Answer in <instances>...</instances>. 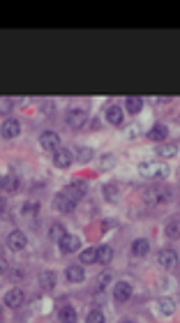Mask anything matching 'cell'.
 Returning a JSON list of instances; mask_svg holds the SVG:
<instances>
[{
  "label": "cell",
  "instance_id": "6da1fadb",
  "mask_svg": "<svg viewBox=\"0 0 180 323\" xmlns=\"http://www.w3.org/2000/svg\"><path fill=\"white\" fill-rule=\"evenodd\" d=\"M139 173L143 178H169L171 169L166 162H143V164H139Z\"/></svg>",
  "mask_w": 180,
  "mask_h": 323
},
{
  "label": "cell",
  "instance_id": "7a4b0ae2",
  "mask_svg": "<svg viewBox=\"0 0 180 323\" xmlns=\"http://www.w3.org/2000/svg\"><path fill=\"white\" fill-rule=\"evenodd\" d=\"M65 122H67L72 129H81L86 127V122H88V113L83 111V109H69L65 113Z\"/></svg>",
  "mask_w": 180,
  "mask_h": 323
},
{
  "label": "cell",
  "instance_id": "3957f363",
  "mask_svg": "<svg viewBox=\"0 0 180 323\" xmlns=\"http://www.w3.org/2000/svg\"><path fill=\"white\" fill-rule=\"evenodd\" d=\"M62 192H65V194H67L72 201L79 203V201H83V199H86V194H88V185H86V182H81V180H74V182H69V185L62 189Z\"/></svg>",
  "mask_w": 180,
  "mask_h": 323
},
{
  "label": "cell",
  "instance_id": "277c9868",
  "mask_svg": "<svg viewBox=\"0 0 180 323\" xmlns=\"http://www.w3.org/2000/svg\"><path fill=\"white\" fill-rule=\"evenodd\" d=\"M39 146H42L44 150L56 152L60 148V136H58V132H53V129H46V132H42V134H39Z\"/></svg>",
  "mask_w": 180,
  "mask_h": 323
},
{
  "label": "cell",
  "instance_id": "5b68a950",
  "mask_svg": "<svg viewBox=\"0 0 180 323\" xmlns=\"http://www.w3.org/2000/svg\"><path fill=\"white\" fill-rule=\"evenodd\" d=\"M53 208L58 212H74L76 210V201H72L65 192H58L53 196Z\"/></svg>",
  "mask_w": 180,
  "mask_h": 323
},
{
  "label": "cell",
  "instance_id": "8992f818",
  "mask_svg": "<svg viewBox=\"0 0 180 323\" xmlns=\"http://www.w3.org/2000/svg\"><path fill=\"white\" fill-rule=\"evenodd\" d=\"M132 298V284L125 282V279H120L113 284V300L116 302H127Z\"/></svg>",
  "mask_w": 180,
  "mask_h": 323
},
{
  "label": "cell",
  "instance_id": "52a82bcc",
  "mask_svg": "<svg viewBox=\"0 0 180 323\" xmlns=\"http://www.w3.org/2000/svg\"><path fill=\"white\" fill-rule=\"evenodd\" d=\"M58 247L62 254H74V252H79L81 249V238L79 235H72V233H67L62 240L58 242Z\"/></svg>",
  "mask_w": 180,
  "mask_h": 323
},
{
  "label": "cell",
  "instance_id": "ba28073f",
  "mask_svg": "<svg viewBox=\"0 0 180 323\" xmlns=\"http://www.w3.org/2000/svg\"><path fill=\"white\" fill-rule=\"evenodd\" d=\"M157 261H159V265H162L164 270H173V268L178 265V254H176L173 249H159Z\"/></svg>",
  "mask_w": 180,
  "mask_h": 323
},
{
  "label": "cell",
  "instance_id": "9c48e42d",
  "mask_svg": "<svg viewBox=\"0 0 180 323\" xmlns=\"http://www.w3.org/2000/svg\"><path fill=\"white\" fill-rule=\"evenodd\" d=\"M72 159H74V155L67 148H58V150L53 152V166H58V169H67L72 164Z\"/></svg>",
  "mask_w": 180,
  "mask_h": 323
},
{
  "label": "cell",
  "instance_id": "30bf717a",
  "mask_svg": "<svg viewBox=\"0 0 180 323\" xmlns=\"http://www.w3.org/2000/svg\"><path fill=\"white\" fill-rule=\"evenodd\" d=\"M23 300H26V295H23V291L21 289H9L7 293H5V305L7 307H12V309H16V307H21L23 305Z\"/></svg>",
  "mask_w": 180,
  "mask_h": 323
},
{
  "label": "cell",
  "instance_id": "8fae6325",
  "mask_svg": "<svg viewBox=\"0 0 180 323\" xmlns=\"http://www.w3.org/2000/svg\"><path fill=\"white\" fill-rule=\"evenodd\" d=\"M7 245L9 249H14V252H21V249H26V245H28V238H26V233L23 231H12L7 238Z\"/></svg>",
  "mask_w": 180,
  "mask_h": 323
},
{
  "label": "cell",
  "instance_id": "7c38bea8",
  "mask_svg": "<svg viewBox=\"0 0 180 323\" xmlns=\"http://www.w3.org/2000/svg\"><path fill=\"white\" fill-rule=\"evenodd\" d=\"M19 134H21V122L19 120L9 118V120L2 122V139H16Z\"/></svg>",
  "mask_w": 180,
  "mask_h": 323
},
{
  "label": "cell",
  "instance_id": "4fadbf2b",
  "mask_svg": "<svg viewBox=\"0 0 180 323\" xmlns=\"http://www.w3.org/2000/svg\"><path fill=\"white\" fill-rule=\"evenodd\" d=\"M65 277H67L69 282L79 284V282H83V279H86V270H83L81 265L72 263V265H67V268H65Z\"/></svg>",
  "mask_w": 180,
  "mask_h": 323
},
{
  "label": "cell",
  "instance_id": "5bb4252c",
  "mask_svg": "<svg viewBox=\"0 0 180 323\" xmlns=\"http://www.w3.org/2000/svg\"><path fill=\"white\" fill-rule=\"evenodd\" d=\"M176 312V300L173 298H159L157 300V314L159 316H173Z\"/></svg>",
  "mask_w": 180,
  "mask_h": 323
},
{
  "label": "cell",
  "instance_id": "9a60e30c",
  "mask_svg": "<svg viewBox=\"0 0 180 323\" xmlns=\"http://www.w3.org/2000/svg\"><path fill=\"white\" fill-rule=\"evenodd\" d=\"M148 252H150V242L146 240V238H136L134 242H132V254L134 256H148Z\"/></svg>",
  "mask_w": 180,
  "mask_h": 323
},
{
  "label": "cell",
  "instance_id": "2e32d148",
  "mask_svg": "<svg viewBox=\"0 0 180 323\" xmlns=\"http://www.w3.org/2000/svg\"><path fill=\"white\" fill-rule=\"evenodd\" d=\"M106 120L111 122V125H116V127H118V125H122V109H120V106H106Z\"/></svg>",
  "mask_w": 180,
  "mask_h": 323
},
{
  "label": "cell",
  "instance_id": "e0dca14e",
  "mask_svg": "<svg viewBox=\"0 0 180 323\" xmlns=\"http://www.w3.org/2000/svg\"><path fill=\"white\" fill-rule=\"evenodd\" d=\"M155 155H157V157H176V155H178V146H173V143H159L157 148H155Z\"/></svg>",
  "mask_w": 180,
  "mask_h": 323
},
{
  "label": "cell",
  "instance_id": "ac0fdd59",
  "mask_svg": "<svg viewBox=\"0 0 180 323\" xmlns=\"http://www.w3.org/2000/svg\"><path fill=\"white\" fill-rule=\"evenodd\" d=\"M102 194H104V199L106 201H111V203H116L120 199V187L116 185V182H106L104 187H102Z\"/></svg>",
  "mask_w": 180,
  "mask_h": 323
},
{
  "label": "cell",
  "instance_id": "d6986e66",
  "mask_svg": "<svg viewBox=\"0 0 180 323\" xmlns=\"http://www.w3.org/2000/svg\"><path fill=\"white\" fill-rule=\"evenodd\" d=\"M39 286H42L44 291H51L53 286H56V272L53 270L39 272Z\"/></svg>",
  "mask_w": 180,
  "mask_h": 323
},
{
  "label": "cell",
  "instance_id": "ffe728a7",
  "mask_svg": "<svg viewBox=\"0 0 180 323\" xmlns=\"http://www.w3.org/2000/svg\"><path fill=\"white\" fill-rule=\"evenodd\" d=\"M58 319H60V323H76V309L72 307V305H65V307H60Z\"/></svg>",
  "mask_w": 180,
  "mask_h": 323
},
{
  "label": "cell",
  "instance_id": "44dd1931",
  "mask_svg": "<svg viewBox=\"0 0 180 323\" xmlns=\"http://www.w3.org/2000/svg\"><path fill=\"white\" fill-rule=\"evenodd\" d=\"M125 106H127V113H132V116H136V113L143 109V99L139 97V95H132V97L125 99Z\"/></svg>",
  "mask_w": 180,
  "mask_h": 323
},
{
  "label": "cell",
  "instance_id": "7402d4cb",
  "mask_svg": "<svg viewBox=\"0 0 180 323\" xmlns=\"http://www.w3.org/2000/svg\"><path fill=\"white\" fill-rule=\"evenodd\" d=\"M166 134H169V129H166L164 125H155L152 129H148L146 139H152V141H162V139H166Z\"/></svg>",
  "mask_w": 180,
  "mask_h": 323
},
{
  "label": "cell",
  "instance_id": "603a6c76",
  "mask_svg": "<svg viewBox=\"0 0 180 323\" xmlns=\"http://www.w3.org/2000/svg\"><path fill=\"white\" fill-rule=\"evenodd\" d=\"M97 259L102 265H109V263L113 261V249L109 247V245H102V247H97Z\"/></svg>",
  "mask_w": 180,
  "mask_h": 323
},
{
  "label": "cell",
  "instance_id": "cb8c5ba5",
  "mask_svg": "<svg viewBox=\"0 0 180 323\" xmlns=\"http://www.w3.org/2000/svg\"><path fill=\"white\" fill-rule=\"evenodd\" d=\"M95 261H99L97 259V247H88L81 252V263H86V265H92Z\"/></svg>",
  "mask_w": 180,
  "mask_h": 323
},
{
  "label": "cell",
  "instance_id": "d4e9b609",
  "mask_svg": "<svg viewBox=\"0 0 180 323\" xmlns=\"http://www.w3.org/2000/svg\"><path fill=\"white\" fill-rule=\"evenodd\" d=\"M65 235H67V233H65V226L62 224H58V222H56V224H51V229H49V238H51V240H62V238H65Z\"/></svg>",
  "mask_w": 180,
  "mask_h": 323
},
{
  "label": "cell",
  "instance_id": "484cf974",
  "mask_svg": "<svg viewBox=\"0 0 180 323\" xmlns=\"http://www.w3.org/2000/svg\"><path fill=\"white\" fill-rule=\"evenodd\" d=\"M164 233H166V238H171V240H176V238H180V222H169V224L164 226Z\"/></svg>",
  "mask_w": 180,
  "mask_h": 323
},
{
  "label": "cell",
  "instance_id": "4316f807",
  "mask_svg": "<svg viewBox=\"0 0 180 323\" xmlns=\"http://www.w3.org/2000/svg\"><path fill=\"white\" fill-rule=\"evenodd\" d=\"M23 215H28V217H32V215H37L39 212V203L37 201H26L23 203V208H21Z\"/></svg>",
  "mask_w": 180,
  "mask_h": 323
},
{
  "label": "cell",
  "instance_id": "83f0119b",
  "mask_svg": "<svg viewBox=\"0 0 180 323\" xmlns=\"http://www.w3.org/2000/svg\"><path fill=\"white\" fill-rule=\"evenodd\" d=\"M86 323H106V319L99 309H90L88 316H86Z\"/></svg>",
  "mask_w": 180,
  "mask_h": 323
},
{
  "label": "cell",
  "instance_id": "f1b7e54d",
  "mask_svg": "<svg viewBox=\"0 0 180 323\" xmlns=\"http://www.w3.org/2000/svg\"><path fill=\"white\" fill-rule=\"evenodd\" d=\"M113 164H116V159H113V155H109V152H106V155H102V157H99V169H113Z\"/></svg>",
  "mask_w": 180,
  "mask_h": 323
},
{
  "label": "cell",
  "instance_id": "f546056e",
  "mask_svg": "<svg viewBox=\"0 0 180 323\" xmlns=\"http://www.w3.org/2000/svg\"><path fill=\"white\" fill-rule=\"evenodd\" d=\"M76 155H79V162H90L95 152L90 150V148H79V152H76Z\"/></svg>",
  "mask_w": 180,
  "mask_h": 323
},
{
  "label": "cell",
  "instance_id": "4dcf8cb0",
  "mask_svg": "<svg viewBox=\"0 0 180 323\" xmlns=\"http://www.w3.org/2000/svg\"><path fill=\"white\" fill-rule=\"evenodd\" d=\"M139 132H141V129H139V125H132V127L127 129V139H136V136H139Z\"/></svg>",
  "mask_w": 180,
  "mask_h": 323
},
{
  "label": "cell",
  "instance_id": "1f68e13d",
  "mask_svg": "<svg viewBox=\"0 0 180 323\" xmlns=\"http://www.w3.org/2000/svg\"><path fill=\"white\" fill-rule=\"evenodd\" d=\"M106 282H111V272H109V270H104L102 275H99V286H104Z\"/></svg>",
  "mask_w": 180,
  "mask_h": 323
},
{
  "label": "cell",
  "instance_id": "d6a6232c",
  "mask_svg": "<svg viewBox=\"0 0 180 323\" xmlns=\"http://www.w3.org/2000/svg\"><path fill=\"white\" fill-rule=\"evenodd\" d=\"M122 323H134V321H129V319H125V321H122Z\"/></svg>",
  "mask_w": 180,
  "mask_h": 323
},
{
  "label": "cell",
  "instance_id": "836d02e7",
  "mask_svg": "<svg viewBox=\"0 0 180 323\" xmlns=\"http://www.w3.org/2000/svg\"><path fill=\"white\" fill-rule=\"evenodd\" d=\"M178 178H180V169H178Z\"/></svg>",
  "mask_w": 180,
  "mask_h": 323
}]
</instances>
